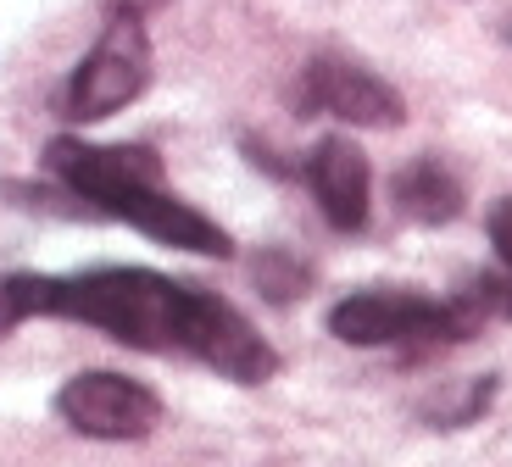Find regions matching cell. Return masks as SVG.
<instances>
[{
	"label": "cell",
	"instance_id": "cell-1",
	"mask_svg": "<svg viewBox=\"0 0 512 467\" xmlns=\"http://www.w3.org/2000/svg\"><path fill=\"white\" fill-rule=\"evenodd\" d=\"M34 317H62L112 334L128 351L190 356L229 384L279 379V351L256 323L201 284L156 267H84V273H0V340Z\"/></svg>",
	"mask_w": 512,
	"mask_h": 467
},
{
	"label": "cell",
	"instance_id": "cell-2",
	"mask_svg": "<svg viewBox=\"0 0 512 467\" xmlns=\"http://www.w3.org/2000/svg\"><path fill=\"white\" fill-rule=\"evenodd\" d=\"M45 167L84 212L140 228L156 245H173V251H190V256L234 251L229 228H218L206 212H195L190 201L167 190L162 162L145 145H90V139L62 134L45 145Z\"/></svg>",
	"mask_w": 512,
	"mask_h": 467
},
{
	"label": "cell",
	"instance_id": "cell-3",
	"mask_svg": "<svg viewBox=\"0 0 512 467\" xmlns=\"http://www.w3.org/2000/svg\"><path fill=\"white\" fill-rule=\"evenodd\" d=\"M485 329V317L474 312L468 295H435L418 290H357L346 301L329 306V334L357 351H440V345H462Z\"/></svg>",
	"mask_w": 512,
	"mask_h": 467
},
{
	"label": "cell",
	"instance_id": "cell-4",
	"mask_svg": "<svg viewBox=\"0 0 512 467\" xmlns=\"http://www.w3.org/2000/svg\"><path fill=\"white\" fill-rule=\"evenodd\" d=\"M151 28H145L140 6H112L95 34V45L84 51V62L73 67L62 89V112L73 123H101V117L123 112L128 101H140L151 84Z\"/></svg>",
	"mask_w": 512,
	"mask_h": 467
},
{
	"label": "cell",
	"instance_id": "cell-5",
	"mask_svg": "<svg viewBox=\"0 0 512 467\" xmlns=\"http://www.w3.org/2000/svg\"><path fill=\"white\" fill-rule=\"evenodd\" d=\"M290 106L295 117H334V123L351 128H401V117H407V101L390 78H379L373 67L351 62L340 51L301 62L290 84Z\"/></svg>",
	"mask_w": 512,
	"mask_h": 467
},
{
	"label": "cell",
	"instance_id": "cell-6",
	"mask_svg": "<svg viewBox=\"0 0 512 467\" xmlns=\"http://www.w3.org/2000/svg\"><path fill=\"white\" fill-rule=\"evenodd\" d=\"M56 417H62L73 434H84V440L128 445V440L156 434V423H162V395H156L151 384L128 379V373L90 367V373H73V379L56 390Z\"/></svg>",
	"mask_w": 512,
	"mask_h": 467
},
{
	"label": "cell",
	"instance_id": "cell-7",
	"mask_svg": "<svg viewBox=\"0 0 512 467\" xmlns=\"http://www.w3.org/2000/svg\"><path fill=\"white\" fill-rule=\"evenodd\" d=\"M301 184L312 190L323 223L340 228V234H357L368 223V206H373V167L368 156L351 145L346 134H323L312 145V156H301Z\"/></svg>",
	"mask_w": 512,
	"mask_h": 467
},
{
	"label": "cell",
	"instance_id": "cell-8",
	"mask_svg": "<svg viewBox=\"0 0 512 467\" xmlns=\"http://www.w3.org/2000/svg\"><path fill=\"white\" fill-rule=\"evenodd\" d=\"M390 195H396V212L407 217V223H423V228L451 223V217L462 212V184H457L451 167H440V156H412L396 173Z\"/></svg>",
	"mask_w": 512,
	"mask_h": 467
},
{
	"label": "cell",
	"instance_id": "cell-9",
	"mask_svg": "<svg viewBox=\"0 0 512 467\" xmlns=\"http://www.w3.org/2000/svg\"><path fill=\"white\" fill-rule=\"evenodd\" d=\"M485 228H490V245H496L501 273H496V278H474L462 295L474 301L479 317H512V201H496V206H490Z\"/></svg>",
	"mask_w": 512,
	"mask_h": 467
},
{
	"label": "cell",
	"instance_id": "cell-10",
	"mask_svg": "<svg viewBox=\"0 0 512 467\" xmlns=\"http://www.w3.org/2000/svg\"><path fill=\"white\" fill-rule=\"evenodd\" d=\"M490 395H496V379H474L468 390H462L457 406H440L435 412V429H462V423H474V417L490 406Z\"/></svg>",
	"mask_w": 512,
	"mask_h": 467
},
{
	"label": "cell",
	"instance_id": "cell-11",
	"mask_svg": "<svg viewBox=\"0 0 512 467\" xmlns=\"http://www.w3.org/2000/svg\"><path fill=\"white\" fill-rule=\"evenodd\" d=\"M507 39H512V23H507Z\"/></svg>",
	"mask_w": 512,
	"mask_h": 467
}]
</instances>
